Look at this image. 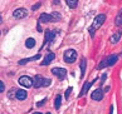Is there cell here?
I'll return each mask as SVG.
<instances>
[{"label":"cell","mask_w":122,"mask_h":114,"mask_svg":"<svg viewBox=\"0 0 122 114\" xmlns=\"http://www.w3.org/2000/svg\"><path fill=\"white\" fill-rule=\"evenodd\" d=\"M63 59H64L66 63H68V64H72V63L76 62L77 59V52L73 49H68L64 52V55H63Z\"/></svg>","instance_id":"6da1fadb"},{"label":"cell","mask_w":122,"mask_h":114,"mask_svg":"<svg viewBox=\"0 0 122 114\" xmlns=\"http://www.w3.org/2000/svg\"><path fill=\"white\" fill-rule=\"evenodd\" d=\"M105 20H106V15H105V14H99V15H97L96 18H94V21H93V24H92L93 30L101 28V25L103 24V23H105Z\"/></svg>","instance_id":"7a4b0ae2"},{"label":"cell","mask_w":122,"mask_h":114,"mask_svg":"<svg viewBox=\"0 0 122 114\" xmlns=\"http://www.w3.org/2000/svg\"><path fill=\"white\" fill-rule=\"evenodd\" d=\"M19 84L21 86H24V88H30V86L33 85V79L29 78V76H26V75H23L19 78Z\"/></svg>","instance_id":"3957f363"},{"label":"cell","mask_w":122,"mask_h":114,"mask_svg":"<svg viewBox=\"0 0 122 114\" xmlns=\"http://www.w3.org/2000/svg\"><path fill=\"white\" fill-rule=\"evenodd\" d=\"M26 15H28V11H26V9H24V8H19L13 13V16H14L15 19H24Z\"/></svg>","instance_id":"277c9868"},{"label":"cell","mask_w":122,"mask_h":114,"mask_svg":"<svg viewBox=\"0 0 122 114\" xmlns=\"http://www.w3.org/2000/svg\"><path fill=\"white\" fill-rule=\"evenodd\" d=\"M52 74L58 76L59 79H64V76L67 75V70L63 69V68H53V69H52Z\"/></svg>","instance_id":"5b68a950"},{"label":"cell","mask_w":122,"mask_h":114,"mask_svg":"<svg viewBox=\"0 0 122 114\" xmlns=\"http://www.w3.org/2000/svg\"><path fill=\"white\" fill-rule=\"evenodd\" d=\"M92 99L93 100H96V102H99V100H102L103 99V90L99 88V89H96L94 92L92 93Z\"/></svg>","instance_id":"8992f818"},{"label":"cell","mask_w":122,"mask_h":114,"mask_svg":"<svg viewBox=\"0 0 122 114\" xmlns=\"http://www.w3.org/2000/svg\"><path fill=\"white\" fill-rule=\"evenodd\" d=\"M43 80L44 78L42 75H35L33 78V85L34 88H39V86H43Z\"/></svg>","instance_id":"52a82bcc"},{"label":"cell","mask_w":122,"mask_h":114,"mask_svg":"<svg viewBox=\"0 0 122 114\" xmlns=\"http://www.w3.org/2000/svg\"><path fill=\"white\" fill-rule=\"evenodd\" d=\"M54 59H56V55H54L53 53H49L48 55L44 58V60L40 63V65H43V66H44V65H49V64H51V63L54 60Z\"/></svg>","instance_id":"ba28073f"},{"label":"cell","mask_w":122,"mask_h":114,"mask_svg":"<svg viewBox=\"0 0 122 114\" xmlns=\"http://www.w3.org/2000/svg\"><path fill=\"white\" fill-rule=\"evenodd\" d=\"M117 59H118V55H110L107 59H105V62H106V65H113L115 63L117 62Z\"/></svg>","instance_id":"9c48e42d"},{"label":"cell","mask_w":122,"mask_h":114,"mask_svg":"<svg viewBox=\"0 0 122 114\" xmlns=\"http://www.w3.org/2000/svg\"><path fill=\"white\" fill-rule=\"evenodd\" d=\"M53 21L52 19V15H49V14H42L39 16V23H51Z\"/></svg>","instance_id":"30bf717a"},{"label":"cell","mask_w":122,"mask_h":114,"mask_svg":"<svg viewBox=\"0 0 122 114\" xmlns=\"http://www.w3.org/2000/svg\"><path fill=\"white\" fill-rule=\"evenodd\" d=\"M26 95H28V94H26V92H25L24 89H19V90L16 92V95H15V97H16L18 100H24V99L26 98Z\"/></svg>","instance_id":"8fae6325"},{"label":"cell","mask_w":122,"mask_h":114,"mask_svg":"<svg viewBox=\"0 0 122 114\" xmlns=\"http://www.w3.org/2000/svg\"><path fill=\"white\" fill-rule=\"evenodd\" d=\"M91 85H92V83H89V81H87V83H86V84L83 85V88H82V90H81V93H79L78 97H83V95L88 92V89L91 88Z\"/></svg>","instance_id":"7c38bea8"},{"label":"cell","mask_w":122,"mask_h":114,"mask_svg":"<svg viewBox=\"0 0 122 114\" xmlns=\"http://www.w3.org/2000/svg\"><path fill=\"white\" fill-rule=\"evenodd\" d=\"M79 66H81V76H84V71H86V66H87V60L83 58L82 60H81V64H79Z\"/></svg>","instance_id":"4fadbf2b"},{"label":"cell","mask_w":122,"mask_h":114,"mask_svg":"<svg viewBox=\"0 0 122 114\" xmlns=\"http://www.w3.org/2000/svg\"><path fill=\"white\" fill-rule=\"evenodd\" d=\"M115 24H116L117 26H121V25H122V9L120 10V13H118V14H117V16H116Z\"/></svg>","instance_id":"5bb4252c"},{"label":"cell","mask_w":122,"mask_h":114,"mask_svg":"<svg viewBox=\"0 0 122 114\" xmlns=\"http://www.w3.org/2000/svg\"><path fill=\"white\" fill-rule=\"evenodd\" d=\"M120 36H121V33H116V34H113L111 36V40L110 42L112 43V44H116V43H118V40H120Z\"/></svg>","instance_id":"9a60e30c"},{"label":"cell","mask_w":122,"mask_h":114,"mask_svg":"<svg viewBox=\"0 0 122 114\" xmlns=\"http://www.w3.org/2000/svg\"><path fill=\"white\" fill-rule=\"evenodd\" d=\"M34 45H35V40L33 38H28V39H26V42H25V47L26 48H34Z\"/></svg>","instance_id":"2e32d148"},{"label":"cell","mask_w":122,"mask_h":114,"mask_svg":"<svg viewBox=\"0 0 122 114\" xmlns=\"http://www.w3.org/2000/svg\"><path fill=\"white\" fill-rule=\"evenodd\" d=\"M61 103H62V95H57L56 97V103H54V108L59 109L61 108Z\"/></svg>","instance_id":"e0dca14e"},{"label":"cell","mask_w":122,"mask_h":114,"mask_svg":"<svg viewBox=\"0 0 122 114\" xmlns=\"http://www.w3.org/2000/svg\"><path fill=\"white\" fill-rule=\"evenodd\" d=\"M53 39H54V33L48 30L46 33V42H51V40H53Z\"/></svg>","instance_id":"ac0fdd59"},{"label":"cell","mask_w":122,"mask_h":114,"mask_svg":"<svg viewBox=\"0 0 122 114\" xmlns=\"http://www.w3.org/2000/svg\"><path fill=\"white\" fill-rule=\"evenodd\" d=\"M52 19H53V21H59L61 19H62V15L59 14V13H52Z\"/></svg>","instance_id":"d6986e66"},{"label":"cell","mask_w":122,"mask_h":114,"mask_svg":"<svg viewBox=\"0 0 122 114\" xmlns=\"http://www.w3.org/2000/svg\"><path fill=\"white\" fill-rule=\"evenodd\" d=\"M67 5H68L71 9H74L76 6H77V4H78V1H76V0H74V1H73V0H67Z\"/></svg>","instance_id":"ffe728a7"},{"label":"cell","mask_w":122,"mask_h":114,"mask_svg":"<svg viewBox=\"0 0 122 114\" xmlns=\"http://www.w3.org/2000/svg\"><path fill=\"white\" fill-rule=\"evenodd\" d=\"M51 79H48V78H44V80H43V86H48V85H51Z\"/></svg>","instance_id":"44dd1931"},{"label":"cell","mask_w":122,"mask_h":114,"mask_svg":"<svg viewBox=\"0 0 122 114\" xmlns=\"http://www.w3.org/2000/svg\"><path fill=\"white\" fill-rule=\"evenodd\" d=\"M15 88H13V90H10V92H9V94H8V97L9 98H10V99H13V95H16V92H18V90H14Z\"/></svg>","instance_id":"7402d4cb"},{"label":"cell","mask_w":122,"mask_h":114,"mask_svg":"<svg viewBox=\"0 0 122 114\" xmlns=\"http://www.w3.org/2000/svg\"><path fill=\"white\" fill-rule=\"evenodd\" d=\"M72 89H73V88H72V86H69V88L67 89V92H66V94H64V98H66V99L68 98V97H69V94L72 93Z\"/></svg>","instance_id":"603a6c76"},{"label":"cell","mask_w":122,"mask_h":114,"mask_svg":"<svg viewBox=\"0 0 122 114\" xmlns=\"http://www.w3.org/2000/svg\"><path fill=\"white\" fill-rule=\"evenodd\" d=\"M40 5H42V3H37L35 5H33V8H31V9H33V11L34 10H38V8H40Z\"/></svg>","instance_id":"cb8c5ba5"},{"label":"cell","mask_w":122,"mask_h":114,"mask_svg":"<svg viewBox=\"0 0 122 114\" xmlns=\"http://www.w3.org/2000/svg\"><path fill=\"white\" fill-rule=\"evenodd\" d=\"M40 58V54H37L35 57H31V58H29V62H33V60H37V59H39Z\"/></svg>","instance_id":"d4e9b609"},{"label":"cell","mask_w":122,"mask_h":114,"mask_svg":"<svg viewBox=\"0 0 122 114\" xmlns=\"http://www.w3.org/2000/svg\"><path fill=\"white\" fill-rule=\"evenodd\" d=\"M103 66H107V65H106V62H105V60H102V62H101V64L98 65V69H103Z\"/></svg>","instance_id":"484cf974"},{"label":"cell","mask_w":122,"mask_h":114,"mask_svg":"<svg viewBox=\"0 0 122 114\" xmlns=\"http://www.w3.org/2000/svg\"><path fill=\"white\" fill-rule=\"evenodd\" d=\"M4 89H5V85H4L3 81H0V92L4 93Z\"/></svg>","instance_id":"4316f807"},{"label":"cell","mask_w":122,"mask_h":114,"mask_svg":"<svg viewBox=\"0 0 122 114\" xmlns=\"http://www.w3.org/2000/svg\"><path fill=\"white\" fill-rule=\"evenodd\" d=\"M44 103H46V99H43V100H42V102H39V103L37 104V105H38V107H42V105H43V104H44Z\"/></svg>","instance_id":"83f0119b"},{"label":"cell","mask_w":122,"mask_h":114,"mask_svg":"<svg viewBox=\"0 0 122 114\" xmlns=\"http://www.w3.org/2000/svg\"><path fill=\"white\" fill-rule=\"evenodd\" d=\"M101 78H102V79H101V81H102V83H103V81L106 80V78H107V75H106V74H103V75L101 76Z\"/></svg>","instance_id":"f1b7e54d"},{"label":"cell","mask_w":122,"mask_h":114,"mask_svg":"<svg viewBox=\"0 0 122 114\" xmlns=\"http://www.w3.org/2000/svg\"><path fill=\"white\" fill-rule=\"evenodd\" d=\"M110 114H113V105L110 107Z\"/></svg>","instance_id":"f546056e"},{"label":"cell","mask_w":122,"mask_h":114,"mask_svg":"<svg viewBox=\"0 0 122 114\" xmlns=\"http://www.w3.org/2000/svg\"><path fill=\"white\" fill-rule=\"evenodd\" d=\"M53 5H59V1H53Z\"/></svg>","instance_id":"4dcf8cb0"},{"label":"cell","mask_w":122,"mask_h":114,"mask_svg":"<svg viewBox=\"0 0 122 114\" xmlns=\"http://www.w3.org/2000/svg\"><path fill=\"white\" fill-rule=\"evenodd\" d=\"M33 114H42V113H38V112H37V113H33Z\"/></svg>","instance_id":"1f68e13d"},{"label":"cell","mask_w":122,"mask_h":114,"mask_svg":"<svg viewBox=\"0 0 122 114\" xmlns=\"http://www.w3.org/2000/svg\"><path fill=\"white\" fill-rule=\"evenodd\" d=\"M47 114H51V113H47Z\"/></svg>","instance_id":"d6a6232c"}]
</instances>
